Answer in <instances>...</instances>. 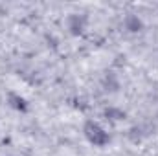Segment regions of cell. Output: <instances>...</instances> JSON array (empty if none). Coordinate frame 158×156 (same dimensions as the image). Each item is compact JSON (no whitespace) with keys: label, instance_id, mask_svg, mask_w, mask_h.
Listing matches in <instances>:
<instances>
[{"label":"cell","instance_id":"cell-1","mask_svg":"<svg viewBox=\"0 0 158 156\" xmlns=\"http://www.w3.org/2000/svg\"><path fill=\"white\" fill-rule=\"evenodd\" d=\"M85 136H86V140H88L92 145H96V147H105V145L109 143V140H110L109 132H107L98 121H86V123H85Z\"/></svg>","mask_w":158,"mask_h":156},{"label":"cell","instance_id":"cell-2","mask_svg":"<svg viewBox=\"0 0 158 156\" xmlns=\"http://www.w3.org/2000/svg\"><path fill=\"white\" fill-rule=\"evenodd\" d=\"M7 101H9V105H11L13 109H17V110H20V112H26V110H28L26 99H24L22 96H19V94H9V96H7Z\"/></svg>","mask_w":158,"mask_h":156},{"label":"cell","instance_id":"cell-3","mask_svg":"<svg viewBox=\"0 0 158 156\" xmlns=\"http://www.w3.org/2000/svg\"><path fill=\"white\" fill-rule=\"evenodd\" d=\"M68 24H70V30L77 35V33H81L83 31V26H85V20L79 17V15H72L70 17V20H68Z\"/></svg>","mask_w":158,"mask_h":156},{"label":"cell","instance_id":"cell-4","mask_svg":"<svg viewBox=\"0 0 158 156\" xmlns=\"http://www.w3.org/2000/svg\"><path fill=\"white\" fill-rule=\"evenodd\" d=\"M125 24H127V28H129L131 31H138V30L142 28V22H140V18H138V17H134V15H131V17H127V20H125Z\"/></svg>","mask_w":158,"mask_h":156},{"label":"cell","instance_id":"cell-5","mask_svg":"<svg viewBox=\"0 0 158 156\" xmlns=\"http://www.w3.org/2000/svg\"><path fill=\"white\" fill-rule=\"evenodd\" d=\"M105 116L116 121V119H123V117H125V112H121L118 109H107V110H105Z\"/></svg>","mask_w":158,"mask_h":156}]
</instances>
